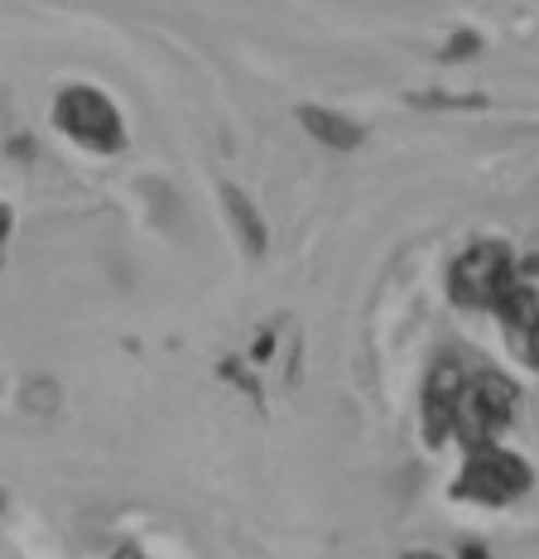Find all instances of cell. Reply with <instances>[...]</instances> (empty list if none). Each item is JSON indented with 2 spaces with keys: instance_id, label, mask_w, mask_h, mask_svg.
Here are the masks:
<instances>
[{
  "instance_id": "obj_1",
  "label": "cell",
  "mask_w": 539,
  "mask_h": 559,
  "mask_svg": "<svg viewBox=\"0 0 539 559\" xmlns=\"http://www.w3.org/2000/svg\"><path fill=\"white\" fill-rule=\"evenodd\" d=\"M515 419V381L491 367H467L458 362L453 381V405H448V439L467 449L501 444V435Z\"/></svg>"
},
{
  "instance_id": "obj_2",
  "label": "cell",
  "mask_w": 539,
  "mask_h": 559,
  "mask_svg": "<svg viewBox=\"0 0 539 559\" xmlns=\"http://www.w3.org/2000/svg\"><path fill=\"white\" fill-rule=\"evenodd\" d=\"M520 280L515 271V255L501 241H472L448 271V295L458 309H496L501 295Z\"/></svg>"
},
{
  "instance_id": "obj_3",
  "label": "cell",
  "mask_w": 539,
  "mask_h": 559,
  "mask_svg": "<svg viewBox=\"0 0 539 559\" xmlns=\"http://www.w3.org/2000/svg\"><path fill=\"white\" fill-rule=\"evenodd\" d=\"M525 492H530V463L501 444L467 449V463H463L458 483H453V497L482 502V507H511Z\"/></svg>"
},
{
  "instance_id": "obj_4",
  "label": "cell",
  "mask_w": 539,
  "mask_h": 559,
  "mask_svg": "<svg viewBox=\"0 0 539 559\" xmlns=\"http://www.w3.org/2000/svg\"><path fill=\"white\" fill-rule=\"evenodd\" d=\"M58 131L68 140H77L82 150H97V155H116L125 145V126H121V111L101 97L97 87H68L58 97Z\"/></svg>"
},
{
  "instance_id": "obj_5",
  "label": "cell",
  "mask_w": 539,
  "mask_h": 559,
  "mask_svg": "<svg viewBox=\"0 0 539 559\" xmlns=\"http://www.w3.org/2000/svg\"><path fill=\"white\" fill-rule=\"evenodd\" d=\"M491 313H496L501 329H506L511 353L520 357V362L539 367V289L530 285V280H515Z\"/></svg>"
},
{
  "instance_id": "obj_6",
  "label": "cell",
  "mask_w": 539,
  "mask_h": 559,
  "mask_svg": "<svg viewBox=\"0 0 539 559\" xmlns=\"http://www.w3.org/2000/svg\"><path fill=\"white\" fill-rule=\"evenodd\" d=\"M458 362L463 357H443L424 381V435L429 444H448V405H453V381H458Z\"/></svg>"
},
{
  "instance_id": "obj_7",
  "label": "cell",
  "mask_w": 539,
  "mask_h": 559,
  "mask_svg": "<svg viewBox=\"0 0 539 559\" xmlns=\"http://www.w3.org/2000/svg\"><path fill=\"white\" fill-rule=\"evenodd\" d=\"M299 121L309 126L313 140H323V145H333V150H357L361 135H367L357 121H347V116H337V111H327V107H303Z\"/></svg>"
},
{
  "instance_id": "obj_8",
  "label": "cell",
  "mask_w": 539,
  "mask_h": 559,
  "mask_svg": "<svg viewBox=\"0 0 539 559\" xmlns=\"http://www.w3.org/2000/svg\"><path fill=\"white\" fill-rule=\"evenodd\" d=\"M227 207H231V217L241 223V237H245V247H255L261 251V241H265V231H261V217H251V207H245V198L237 189H227Z\"/></svg>"
},
{
  "instance_id": "obj_9",
  "label": "cell",
  "mask_w": 539,
  "mask_h": 559,
  "mask_svg": "<svg viewBox=\"0 0 539 559\" xmlns=\"http://www.w3.org/2000/svg\"><path fill=\"white\" fill-rule=\"evenodd\" d=\"M5 237H10V207H0V255H5Z\"/></svg>"
},
{
  "instance_id": "obj_10",
  "label": "cell",
  "mask_w": 539,
  "mask_h": 559,
  "mask_svg": "<svg viewBox=\"0 0 539 559\" xmlns=\"http://www.w3.org/2000/svg\"><path fill=\"white\" fill-rule=\"evenodd\" d=\"M405 559H443V555H429V550H415V555H405Z\"/></svg>"
},
{
  "instance_id": "obj_11",
  "label": "cell",
  "mask_w": 539,
  "mask_h": 559,
  "mask_svg": "<svg viewBox=\"0 0 539 559\" xmlns=\"http://www.w3.org/2000/svg\"><path fill=\"white\" fill-rule=\"evenodd\" d=\"M121 559H145V555H135V550H121Z\"/></svg>"
}]
</instances>
